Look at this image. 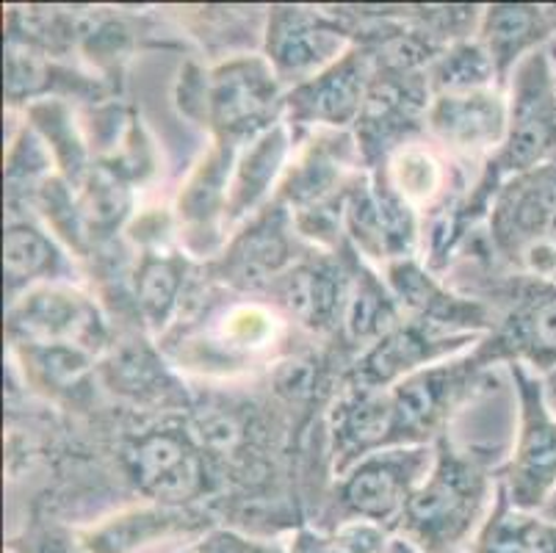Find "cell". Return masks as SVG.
I'll use <instances>...</instances> for the list:
<instances>
[{
    "label": "cell",
    "mask_w": 556,
    "mask_h": 553,
    "mask_svg": "<svg viewBox=\"0 0 556 553\" xmlns=\"http://www.w3.org/2000/svg\"><path fill=\"white\" fill-rule=\"evenodd\" d=\"M495 490L488 470L441 435L432 470L409 495L396 529L424 553H454L482 529Z\"/></svg>",
    "instance_id": "cell-1"
},
{
    "label": "cell",
    "mask_w": 556,
    "mask_h": 553,
    "mask_svg": "<svg viewBox=\"0 0 556 553\" xmlns=\"http://www.w3.org/2000/svg\"><path fill=\"white\" fill-rule=\"evenodd\" d=\"M434 465V445H396L363 456L346 470L336 504L346 520H368L391 529L399 524L409 495Z\"/></svg>",
    "instance_id": "cell-6"
},
{
    "label": "cell",
    "mask_w": 556,
    "mask_h": 553,
    "mask_svg": "<svg viewBox=\"0 0 556 553\" xmlns=\"http://www.w3.org/2000/svg\"><path fill=\"white\" fill-rule=\"evenodd\" d=\"M386 274V282L391 286L399 307L413 322L434 324V327L463 335H479L484 329H493L488 304L457 297L448 288H443L438 277L418 266L416 257L388 263Z\"/></svg>",
    "instance_id": "cell-14"
},
{
    "label": "cell",
    "mask_w": 556,
    "mask_h": 553,
    "mask_svg": "<svg viewBox=\"0 0 556 553\" xmlns=\"http://www.w3.org/2000/svg\"><path fill=\"white\" fill-rule=\"evenodd\" d=\"M9 553H14V551H9Z\"/></svg>",
    "instance_id": "cell-36"
},
{
    "label": "cell",
    "mask_w": 556,
    "mask_h": 553,
    "mask_svg": "<svg viewBox=\"0 0 556 553\" xmlns=\"http://www.w3.org/2000/svg\"><path fill=\"white\" fill-rule=\"evenodd\" d=\"M545 12H548V25H551L548 50H551V55H554V61H556V3H554V7H545Z\"/></svg>",
    "instance_id": "cell-32"
},
{
    "label": "cell",
    "mask_w": 556,
    "mask_h": 553,
    "mask_svg": "<svg viewBox=\"0 0 556 553\" xmlns=\"http://www.w3.org/2000/svg\"><path fill=\"white\" fill-rule=\"evenodd\" d=\"M186 263L178 252H144L136 266L134 293L141 318L153 332H161L172 322L180 304L186 282Z\"/></svg>",
    "instance_id": "cell-23"
},
{
    "label": "cell",
    "mask_w": 556,
    "mask_h": 553,
    "mask_svg": "<svg viewBox=\"0 0 556 553\" xmlns=\"http://www.w3.org/2000/svg\"><path fill=\"white\" fill-rule=\"evenodd\" d=\"M31 120L37 125V130L42 134L45 141H50V155L53 161L64 169V177L70 183H80L86 177V172L92 169L89 161H86V147L80 141L78 130L73 125V116H70L67 105L64 103H37L31 105Z\"/></svg>",
    "instance_id": "cell-29"
},
{
    "label": "cell",
    "mask_w": 556,
    "mask_h": 553,
    "mask_svg": "<svg viewBox=\"0 0 556 553\" xmlns=\"http://www.w3.org/2000/svg\"><path fill=\"white\" fill-rule=\"evenodd\" d=\"M130 481L141 495L178 506L208 493V456L186 429H155L141 435L125 454Z\"/></svg>",
    "instance_id": "cell-9"
},
{
    "label": "cell",
    "mask_w": 556,
    "mask_h": 553,
    "mask_svg": "<svg viewBox=\"0 0 556 553\" xmlns=\"http://www.w3.org/2000/svg\"><path fill=\"white\" fill-rule=\"evenodd\" d=\"M429 89L434 95H463V91H479L498 86L495 67L488 50L479 39H454L452 45L434 53L432 64L427 67ZM502 89V86H498Z\"/></svg>",
    "instance_id": "cell-25"
},
{
    "label": "cell",
    "mask_w": 556,
    "mask_h": 553,
    "mask_svg": "<svg viewBox=\"0 0 556 553\" xmlns=\"http://www.w3.org/2000/svg\"><path fill=\"white\" fill-rule=\"evenodd\" d=\"M404 313L393 297L391 286L382 277L357 263L352 268V286H349L346 311H343V329L355 343H377L382 335L396 329L404 322Z\"/></svg>",
    "instance_id": "cell-22"
},
{
    "label": "cell",
    "mask_w": 556,
    "mask_h": 553,
    "mask_svg": "<svg viewBox=\"0 0 556 553\" xmlns=\"http://www.w3.org/2000/svg\"><path fill=\"white\" fill-rule=\"evenodd\" d=\"M80 189V216L89 236L94 232H114L130 213V189L123 172L111 169L109 164H98L86 172Z\"/></svg>",
    "instance_id": "cell-28"
},
{
    "label": "cell",
    "mask_w": 556,
    "mask_h": 553,
    "mask_svg": "<svg viewBox=\"0 0 556 553\" xmlns=\"http://www.w3.org/2000/svg\"><path fill=\"white\" fill-rule=\"evenodd\" d=\"M349 286H352V272L327 257H313L300 261L280 274L269 286L271 299H277L282 311L313 329V332H330L338 324H343L346 311Z\"/></svg>",
    "instance_id": "cell-15"
},
{
    "label": "cell",
    "mask_w": 556,
    "mask_h": 553,
    "mask_svg": "<svg viewBox=\"0 0 556 553\" xmlns=\"http://www.w3.org/2000/svg\"><path fill=\"white\" fill-rule=\"evenodd\" d=\"M554 67H556V61H554Z\"/></svg>",
    "instance_id": "cell-35"
},
{
    "label": "cell",
    "mask_w": 556,
    "mask_h": 553,
    "mask_svg": "<svg viewBox=\"0 0 556 553\" xmlns=\"http://www.w3.org/2000/svg\"><path fill=\"white\" fill-rule=\"evenodd\" d=\"M471 553H556V524L540 512L515 510L498 487Z\"/></svg>",
    "instance_id": "cell-21"
},
{
    "label": "cell",
    "mask_w": 556,
    "mask_h": 553,
    "mask_svg": "<svg viewBox=\"0 0 556 553\" xmlns=\"http://www.w3.org/2000/svg\"><path fill=\"white\" fill-rule=\"evenodd\" d=\"M282 80L266 55H239L211 70L205 78L202 125H208L216 141L247 147L282 122Z\"/></svg>",
    "instance_id": "cell-5"
},
{
    "label": "cell",
    "mask_w": 556,
    "mask_h": 553,
    "mask_svg": "<svg viewBox=\"0 0 556 553\" xmlns=\"http://www.w3.org/2000/svg\"><path fill=\"white\" fill-rule=\"evenodd\" d=\"M9 332L28 347H75L89 354L109 341L98 304L55 282L31 288L9 304Z\"/></svg>",
    "instance_id": "cell-8"
},
{
    "label": "cell",
    "mask_w": 556,
    "mask_h": 553,
    "mask_svg": "<svg viewBox=\"0 0 556 553\" xmlns=\"http://www.w3.org/2000/svg\"><path fill=\"white\" fill-rule=\"evenodd\" d=\"M371 80L374 55L355 45L325 73L288 89V125H325V128L336 130L357 125L363 109H366Z\"/></svg>",
    "instance_id": "cell-11"
},
{
    "label": "cell",
    "mask_w": 556,
    "mask_h": 553,
    "mask_svg": "<svg viewBox=\"0 0 556 553\" xmlns=\"http://www.w3.org/2000/svg\"><path fill=\"white\" fill-rule=\"evenodd\" d=\"M352 136L349 134H321L313 141L302 159L288 166L280 183V202L296 208L294 213L313 211V208L332 205L336 191L343 186V169L352 155Z\"/></svg>",
    "instance_id": "cell-19"
},
{
    "label": "cell",
    "mask_w": 556,
    "mask_h": 553,
    "mask_svg": "<svg viewBox=\"0 0 556 553\" xmlns=\"http://www.w3.org/2000/svg\"><path fill=\"white\" fill-rule=\"evenodd\" d=\"M515 388V440L498 487L520 512H543L556 493V413L545 399L543 377L509 363Z\"/></svg>",
    "instance_id": "cell-4"
},
{
    "label": "cell",
    "mask_w": 556,
    "mask_h": 553,
    "mask_svg": "<svg viewBox=\"0 0 556 553\" xmlns=\"http://www.w3.org/2000/svg\"><path fill=\"white\" fill-rule=\"evenodd\" d=\"M477 39L493 61L498 86L507 91L509 78L520 67V61L548 48V12L534 3H493L479 17Z\"/></svg>",
    "instance_id": "cell-17"
},
{
    "label": "cell",
    "mask_w": 556,
    "mask_h": 553,
    "mask_svg": "<svg viewBox=\"0 0 556 553\" xmlns=\"http://www.w3.org/2000/svg\"><path fill=\"white\" fill-rule=\"evenodd\" d=\"M540 515H543V517H548L551 524H556V493L551 495V499H548V504L543 506V512H540Z\"/></svg>",
    "instance_id": "cell-33"
},
{
    "label": "cell",
    "mask_w": 556,
    "mask_h": 553,
    "mask_svg": "<svg viewBox=\"0 0 556 553\" xmlns=\"http://www.w3.org/2000/svg\"><path fill=\"white\" fill-rule=\"evenodd\" d=\"M382 177L416 211L424 205H432L438 197H443V183H446L441 159L429 147L416 144V141H409V144L399 147L393 152L386 166H382Z\"/></svg>",
    "instance_id": "cell-26"
},
{
    "label": "cell",
    "mask_w": 556,
    "mask_h": 553,
    "mask_svg": "<svg viewBox=\"0 0 556 553\" xmlns=\"http://www.w3.org/2000/svg\"><path fill=\"white\" fill-rule=\"evenodd\" d=\"M236 152L239 147L214 141V147L202 155L180 189L178 219L180 230H186L184 236L189 250H208L211 243L219 241V232H225L227 191H230L232 166L239 159Z\"/></svg>",
    "instance_id": "cell-16"
},
{
    "label": "cell",
    "mask_w": 556,
    "mask_h": 553,
    "mask_svg": "<svg viewBox=\"0 0 556 553\" xmlns=\"http://www.w3.org/2000/svg\"><path fill=\"white\" fill-rule=\"evenodd\" d=\"M507 91L493 89L434 95L429 103L427 128L441 144L465 155H493L507 136Z\"/></svg>",
    "instance_id": "cell-12"
},
{
    "label": "cell",
    "mask_w": 556,
    "mask_h": 553,
    "mask_svg": "<svg viewBox=\"0 0 556 553\" xmlns=\"http://www.w3.org/2000/svg\"><path fill=\"white\" fill-rule=\"evenodd\" d=\"M194 553H277V551L271 545H263V542L247 540V537L236 535V531L216 529L197 542Z\"/></svg>",
    "instance_id": "cell-30"
},
{
    "label": "cell",
    "mask_w": 556,
    "mask_h": 553,
    "mask_svg": "<svg viewBox=\"0 0 556 553\" xmlns=\"http://www.w3.org/2000/svg\"><path fill=\"white\" fill-rule=\"evenodd\" d=\"M288 211L280 200L263 208L255 219L232 238L219 263V274L236 288H269L271 282L294 266V243H291Z\"/></svg>",
    "instance_id": "cell-13"
},
{
    "label": "cell",
    "mask_w": 556,
    "mask_h": 553,
    "mask_svg": "<svg viewBox=\"0 0 556 553\" xmlns=\"http://www.w3.org/2000/svg\"><path fill=\"white\" fill-rule=\"evenodd\" d=\"M498 316L479 341V354L493 363H518L538 377L556 368V277L518 272L498 288Z\"/></svg>",
    "instance_id": "cell-3"
},
{
    "label": "cell",
    "mask_w": 556,
    "mask_h": 553,
    "mask_svg": "<svg viewBox=\"0 0 556 553\" xmlns=\"http://www.w3.org/2000/svg\"><path fill=\"white\" fill-rule=\"evenodd\" d=\"M543 388H545V399H548L551 410L556 413V368L551 374H545L543 377Z\"/></svg>",
    "instance_id": "cell-31"
},
{
    "label": "cell",
    "mask_w": 556,
    "mask_h": 553,
    "mask_svg": "<svg viewBox=\"0 0 556 553\" xmlns=\"http://www.w3.org/2000/svg\"><path fill=\"white\" fill-rule=\"evenodd\" d=\"M352 45V34L338 17L305 7H275L266 25V61L291 89L325 73L341 61Z\"/></svg>",
    "instance_id": "cell-7"
},
{
    "label": "cell",
    "mask_w": 556,
    "mask_h": 553,
    "mask_svg": "<svg viewBox=\"0 0 556 553\" xmlns=\"http://www.w3.org/2000/svg\"><path fill=\"white\" fill-rule=\"evenodd\" d=\"M3 268H7L9 304L37 288V282L64 280L70 272L67 257L55 247L53 238L28 219H12L3 238Z\"/></svg>",
    "instance_id": "cell-20"
},
{
    "label": "cell",
    "mask_w": 556,
    "mask_h": 553,
    "mask_svg": "<svg viewBox=\"0 0 556 553\" xmlns=\"http://www.w3.org/2000/svg\"><path fill=\"white\" fill-rule=\"evenodd\" d=\"M477 341H482L479 335L452 332V329L407 318L361 354L355 372H352V385L391 388V385L424 372L429 365L452 360L454 354H459L471 343L477 347Z\"/></svg>",
    "instance_id": "cell-10"
},
{
    "label": "cell",
    "mask_w": 556,
    "mask_h": 553,
    "mask_svg": "<svg viewBox=\"0 0 556 553\" xmlns=\"http://www.w3.org/2000/svg\"><path fill=\"white\" fill-rule=\"evenodd\" d=\"M288 130H291L288 122H277L275 128L241 147L230 175V191H227V227L239 225L250 213H255L257 205L269 197L277 177L286 175V161L291 152Z\"/></svg>",
    "instance_id": "cell-18"
},
{
    "label": "cell",
    "mask_w": 556,
    "mask_h": 553,
    "mask_svg": "<svg viewBox=\"0 0 556 553\" xmlns=\"http://www.w3.org/2000/svg\"><path fill=\"white\" fill-rule=\"evenodd\" d=\"M490 247L518 272L554 277L556 268V155L507 177L488 213Z\"/></svg>",
    "instance_id": "cell-2"
},
{
    "label": "cell",
    "mask_w": 556,
    "mask_h": 553,
    "mask_svg": "<svg viewBox=\"0 0 556 553\" xmlns=\"http://www.w3.org/2000/svg\"><path fill=\"white\" fill-rule=\"evenodd\" d=\"M554 277H556V268H554Z\"/></svg>",
    "instance_id": "cell-34"
},
{
    "label": "cell",
    "mask_w": 556,
    "mask_h": 553,
    "mask_svg": "<svg viewBox=\"0 0 556 553\" xmlns=\"http://www.w3.org/2000/svg\"><path fill=\"white\" fill-rule=\"evenodd\" d=\"M282 322L271 307L257 302L230 304L222 316L214 318V341L211 352H219L225 360H252L271 349L280 338Z\"/></svg>",
    "instance_id": "cell-24"
},
{
    "label": "cell",
    "mask_w": 556,
    "mask_h": 553,
    "mask_svg": "<svg viewBox=\"0 0 556 553\" xmlns=\"http://www.w3.org/2000/svg\"><path fill=\"white\" fill-rule=\"evenodd\" d=\"M178 520L180 515L169 506L153 512H130L89 531L80 545L86 553H136L153 540H166L175 535Z\"/></svg>",
    "instance_id": "cell-27"
}]
</instances>
